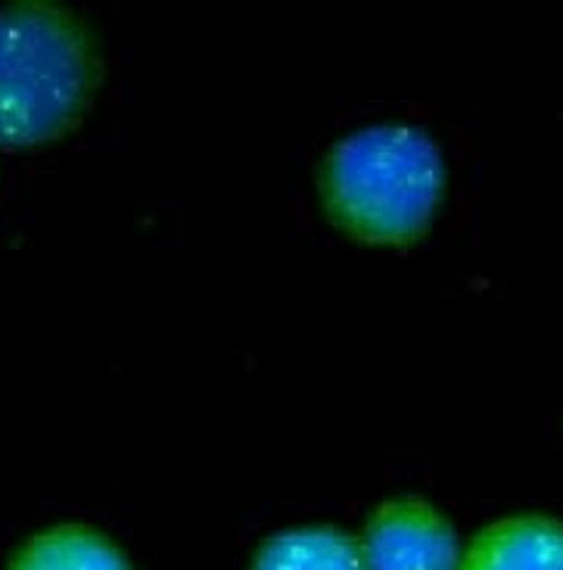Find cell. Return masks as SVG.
<instances>
[{
    "label": "cell",
    "mask_w": 563,
    "mask_h": 570,
    "mask_svg": "<svg viewBox=\"0 0 563 570\" xmlns=\"http://www.w3.org/2000/svg\"><path fill=\"white\" fill-rule=\"evenodd\" d=\"M103 81L88 22L53 3L0 7V147H41L76 131Z\"/></svg>",
    "instance_id": "obj_1"
},
{
    "label": "cell",
    "mask_w": 563,
    "mask_h": 570,
    "mask_svg": "<svg viewBox=\"0 0 563 570\" xmlns=\"http://www.w3.org/2000/svg\"><path fill=\"white\" fill-rule=\"evenodd\" d=\"M324 209L362 244L421 240L445 194L436 140L412 125H374L334 144L318 171Z\"/></svg>",
    "instance_id": "obj_2"
},
{
    "label": "cell",
    "mask_w": 563,
    "mask_h": 570,
    "mask_svg": "<svg viewBox=\"0 0 563 570\" xmlns=\"http://www.w3.org/2000/svg\"><path fill=\"white\" fill-rule=\"evenodd\" d=\"M362 552L367 570L457 568V540L452 527L421 499H396L374 511Z\"/></svg>",
    "instance_id": "obj_3"
},
{
    "label": "cell",
    "mask_w": 563,
    "mask_h": 570,
    "mask_svg": "<svg viewBox=\"0 0 563 570\" xmlns=\"http://www.w3.org/2000/svg\"><path fill=\"white\" fill-rule=\"evenodd\" d=\"M461 570H563V524L539 514L486 527Z\"/></svg>",
    "instance_id": "obj_4"
},
{
    "label": "cell",
    "mask_w": 563,
    "mask_h": 570,
    "mask_svg": "<svg viewBox=\"0 0 563 570\" xmlns=\"http://www.w3.org/2000/svg\"><path fill=\"white\" fill-rule=\"evenodd\" d=\"M10 570H131L116 542L91 527L66 524L31 537Z\"/></svg>",
    "instance_id": "obj_5"
},
{
    "label": "cell",
    "mask_w": 563,
    "mask_h": 570,
    "mask_svg": "<svg viewBox=\"0 0 563 570\" xmlns=\"http://www.w3.org/2000/svg\"><path fill=\"white\" fill-rule=\"evenodd\" d=\"M253 570H367L365 552L339 530H293L268 540Z\"/></svg>",
    "instance_id": "obj_6"
}]
</instances>
